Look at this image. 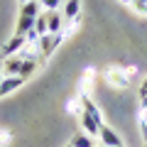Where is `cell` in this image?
I'll return each instance as SVG.
<instances>
[{
  "label": "cell",
  "mask_w": 147,
  "mask_h": 147,
  "mask_svg": "<svg viewBox=\"0 0 147 147\" xmlns=\"http://www.w3.org/2000/svg\"><path fill=\"white\" fill-rule=\"evenodd\" d=\"M66 110H71V115H81V113H84L81 96H79V98H74V100H69V103H66Z\"/></svg>",
  "instance_id": "14"
},
{
  "label": "cell",
  "mask_w": 147,
  "mask_h": 147,
  "mask_svg": "<svg viewBox=\"0 0 147 147\" xmlns=\"http://www.w3.org/2000/svg\"><path fill=\"white\" fill-rule=\"evenodd\" d=\"M105 81L115 88H127L130 86V74H125L123 69H105Z\"/></svg>",
  "instance_id": "3"
},
{
  "label": "cell",
  "mask_w": 147,
  "mask_h": 147,
  "mask_svg": "<svg viewBox=\"0 0 147 147\" xmlns=\"http://www.w3.org/2000/svg\"><path fill=\"white\" fill-rule=\"evenodd\" d=\"M22 84H25V79H22V76H3V79H0V93L7 96L10 91L20 88Z\"/></svg>",
  "instance_id": "8"
},
{
  "label": "cell",
  "mask_w": 147,
  "mask_h": 147,
  "mask_svg": "<svg viewBox=\"0 0 147 147\" xmlns=\"http://www.w3.org/2000/svg\"><path fill=\"white\" fill-rule=\"evenodd\" d=\"M100 147H103V145H100Z\"/></svg>",
  "instance_id": "28"
},
{
  "label": "cell",
  "mask_w": 147,
  "mask_h": 147,
  "mask_svg": "<svg viewBox=\"0 0 147 147\" xmlns=\"http://www.w3.org/2000/svg\"><path fill=\"white\" fill-rule=\"evenodd\" d=\"M47 15H49V34H57V32H61V27H64V17H61V12H59V10H52V12H49V10H47Z\"/></svg>",
  "instance_id": "10"
},
{
  "label": "cell",
  "mask_w": 147,
  "mask_h": 147,
  "mask_svg": "<svg viewBox=\"0 0 147 147\" xmlns=\"http://www.w3.org/2000/svg\"><path fill=\"white\" fill-rule=\"evenodd\" d=\"M37 3H39V7H44V10H59V7L64 5V0H37Z\"/></svg>",
  "instance_id": "15"
},
{
  "label": "cell",
  "mask_w": 147,
  "mask_h": 147,
  "mask_svg": "<svg viewBox=\"0 0 147 147\" xmlns=\"http://www.w3.org/2000/svg\"><path fill=\"white\" fill-rule=\"evenodd\" d=\"M132 7H135L140 15H147V0H135V3H132Z\"/></svg>",
  "instance_id": "17"
},
{
  "label": "cell",
  "mask_w": 147,
  "mask_h": 147,
  "mask_svg": "<svg viewBox=\"0 0 147 147\" xmlns=\"http://www.w3.org/2000/svg\"><path fill=\"white\" fill-rule=\"evenodd\" d=\"M140 93H147V79L142 81V86H140Z\"/></svg>",
  "instance_id": "20"
},
{
  "label": "cell",
  "mask_w": 147,
  "mask_h": 147,
  "mask_svg": "<svg viewBox=\"0 0 147 147\" xmlns=\"http://www.w3.org/2000/svg\"><path fill=\"white\" fill-rule=\"evenodd\" d=\"M0 98H3V93H0Z\"/></svg>",
  "instance_id": "24"
},
{
  "label": "cell",
  "mask_w": 147,
  "mask_h": 147,
  "mask_svg": "<svg viewBox=\"0 0 147 147\" xmlns=\"http://www.w3.org/2000/svg\"><path fill=\"white\" fill-rule=\"evenodd\" d=\"M20 69H22V59L20 57H7L5 64H3L5 76H20Z\"/></svg>",
  "instance_id": "9"
},
{
  "label": "cell",
  "mask_w": 147,
  "mask_h": 147,
  "mask_svg": "<svg viewBox=\"0 0 147 147\" xmlns=\"http://www.w3.org/2000/svg\"><path fill=\"white\" fill-rule=\"evenodd\" d=\"M22 44H25V37H22V34H12V37H10V42H5L3 47H0V57H3V59L15 57V54L22 49Z\"/></svg>",
  "instance_id": "5"
},
{
  "label": "cell",
  "mask_w": 147,
  "mask_h": 147,
  "mask_svg": "<svg viewBox=\"0 0 147 147\" xmlns=\"http://www.w3.org/2000/svg\"><path fill=\"white\" fill-rule=\"evenodd\" d=\"M17 3H20V5H27V3H32V0H17Z\"/></svg>",
  "instance_id": "23"
},
{
  "label": "cell",
  "mask_w": 147,
  "mask_h": 147,
  "mask_svg": "<svg viewBox=\"0 0 147 147\" xmlns=\"http://www.w3.org/2000/svg\"><path fill=\"white\" fill-rule=\"evenodd\" d=\"M98 137H100V145H103V147H118V145H123L120 135H118V132L113 130V127H110L108 123H103V125H100Z\"/></svg>",
  "instance_id": "4"
},
{
  "label": "cell",
  "mask_w": 147,
  "mask_h": 147,
  "mask_svg": "<svg viewBox=\"0 0 147 147\" xmlns=\"http://www.w3.org/2000/svg\"><path fill=\"white\" fill-rule=\"evenodd\" d=\"M69 145H71V147H93V137L86 135V132H79Z\"/></svg>",
  "instance_id": "13"
},
{
  "label": "cell",
  "mask_w": 147,
  "mask_h": 147,
  "mask_svg": "<svg viewBox=\"0 0 147 147\" xmlns=\"http://www.w3.org/2000/svg\"><path fill=\"white\" fill-rule=\"evenodd\" d=\"M81 15V0H64V7H61V17L64 22L74 20V17Z\"/></svg>",
  "instance_id": "7"
},
{
  "label": "cell",
  "mask_w": 147,
  "mask_h": 147,
  "mask_svg": "<svg viewBox=\"0 0 147 147\" xmlns=\"http://www.w3.org/2000/svg\"><path fill=\"white\" fill-rule=\"evenodd\" d=\"M10 140H12V137H10V132H7V130H0V145H7Z\"/></svg>",
  "instance_id": "18"
},
{
  "label": "cell",
  "mask_w": 147,
  "mask_h": 147,
  "mask_svg": "<svg viewBox=\"0 0 147 147\" xmlns=\"http://www.w3.org/2000/svg\"><path fill=\"white\" fill-rule=\"evenodd\" d=\"M79 118H81V130H84L86 135H91V137H98V132H100V125L93 120V115H88V113L84 110V113H81Z\"/></svg>",
  "instance_id": "6"
},
{
  "label": "cell",
  "mask_w": 147,
  "mask_h": 147,
  "mask_svg": "<svg viewBox=\"0 0 147 147\" xmlns=\"http://www.w3.org/2000/svg\"><path fill=\"white\" fill-rule=\"evenodd\" d=\"M39 12H42V7H39V3H37V0L27 3V5H20V15H17L15 34H22V37H25L27 32L34 27V22H37V17H39Z\"/></svg>",
  "instance_id": "1"
},
{
  "label": "cell",
  "mask_w": 147,
  "mask_h": 147,
  "mask_svg": "<svg viewBox=\"0 0 147 147\" xmlns=\"http://www.w3.org/2000/svg\"><path fill=\"white\" fill-rule=\"evenodd\" d=\"M64 39H66V37H64L61 32H57V34H42V37H39V49H42V57L47 59L49 54H54V49H57Z\"/></svg>",
  "instance_id": "2"
},
{
  "label": "cell",
  "mask_w": 147,
  "mask_h": 147,
  "mask_svg": "<svg viewBox=\"0 0 147 147\" xmlns=\"http://www.w3.org/2000/svg\"><path fill=\"white\" fill-rule=\"evenodd\" d=\"M3 76H5V71H3V61H0V79H3Z\"/></svg>",
  "instance_id": "21"
},
{
  "label": "cell",
  "mask_w": 147,
  "mask_h": 147,
  "mask_svg": "<svg viewBox=\"0 0 147 147\" xmlns=\"http://www.w3.org/2000/svg\"><path fill=\"white\" fill-rule=\"evenodd\" d=\"M140 108L147 110V93H140Z\"/></svg>",
  "instance_id": "19"
},
{
  "label": "cell",
  "mask_w": 147,
  "mask_h": 147,
  "mask_svg": "<svg viewBox=\"0 0 147 147\" xmlns=\"http://www.w3.org/2000/svg\"><path fill=\"white\" fill-rule=\"evenodd\" d=\"M37 66H39V61H37V59H22V69H20V76L22 79H30L32 74L37 71Z\"/></svg>",
  "instance_id": "11"
},
{
  "label": "cell",
  "mask_w": 147,
  "mask_h": 147,
  "mask_svg": "<svg viewBox=\"0 0 147 147\" xmlns=\"http://www.w3.org/2000/svg\"><path fill=\"white\" fill-rule=\"evenodd\" d=\"M145 147H147V142H145Z\"/></svg>",
  "instance_id": "26"
},
{
  "label": "cell",
  "mask_w": 147,
  "mask_h": 147,
  "mask_svg": "<svg viewBox=\"0 0 147 147\" xmlns=\"http://www.w3.org/2000/svg\"><path fill=\"white\" fill-rule=\"evenodd\" d=\"M118 147H123V145H118Z\"/></svg>",
  "instance_id": "25"
},
{
  "label": "cell",
  "mask_w": 147,
  "mask_h": 147,
  "mask_svg": "<svg viewBox=\"0 0 147 147\" xmlns=\"http://www.w3.org/2000/svg\"><path fill=\"white\" fill-rule=\"evenodd\" d=\"M137 125H140V135H142V140L147 142V115H140Z\"/></svg>",
  "instance_id": "16"
},
{
  "label": "cell",
  "mask_w": 147,
  "mask_h": 147,
  "mask_svg": "<svg viewBox=\"0 0 147 147\" xmlns=\"http://www.w3.org/2000/svg\"><path fill=\"white\" fill-rule=\"evenodd\" d=\"M120 3H125V5H132V3H135V0H120Z\"/></svg>",
  "instance_id": "22"
},
{
  "label": "cell",
  "mask_w": 147,
  "mask_h": 147,
  "mask_svg": "<svg viewBox=\"0 0 147 147\" xmlns=\"http://www.w3.org/2000/svg\"><path fill=\"white\" fill-rule=\"evenodd\" d=\"M66 147H71V145H66Z\"/></svg>",
  "instance_id": "27"
},
{
  "label": "cell",
  "mask_w": 147,
  "mask_h": 147,
  "mask_svg": "<svg viewBox=\"0 0 147 147\" xmlns=\"http://www.w3.org/2000/svg\"><path fill=\"white\" fill-rule=\"evenodd\" d=\"M34 30H37V34H39V37L49 34V15H47V10L39 12V17H37V22H34Z\"/></svg>",
  "instance_id": "12"
}]
</instances>
